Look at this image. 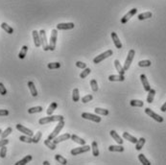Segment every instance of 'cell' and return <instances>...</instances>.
Segmentation results:
<instances>
[{"instance_id":"1","label":"cell","mask_w":166,"mask_h":165,"mask_svg":"<svg viewBox=\"0 0 166 165\" xmlns=\"http://www.w3.org/2000/svg\"><path fill=\"white\" fill-rule=\"evenodd\" d=\"M64 120V116L62 115H48L46 117H42L39 120V125H45V124L51 123V122H59Z\"/></svg>"},{"instance_id":"2","label":"cell","mask_w":166,"mask_h":165,"mask_svg":"<svg viewBox=\"0 0 166 165\" xmlns=\"http://www.w3.org/2000/svg\"><path fill=\"white\" fill-rule=\"evenodd\" d=\"M64 127V121L62 120V121H59V123H58V125L56 126V128L54 129V131H52L51 133L48 135V139L50 140H53L55 137H57L58 135H59V133H61V131L62 130V128Z\"/></svg>"},{"instance_id":"3","label":"cell","mask_w":166,"mask_h":165,"mask_svg":"<svg viewBox=\"0 0 166 165\" xmlns=\"http://www.w3.org/2000/svg\"><path fill=\"white\" fill-rule=\"evenodd\" d=\"M57 37H58V30L53 29L51 31V37L49 40V50L54 51L56 49V43H57Z\"/></svg>"},{"instance_id":"4","label":"cell","mask_w":166,"mask_h":165,"mask_svg":"<svg viewBox=\"0 0 166 165\" xmlns=\"http://www.w3.org/2000/svg\"><path fill=\"white\" fill-rule=\"evenodd\" d=\"M39 37H41V42L42 49L44 51H48L49 50V42L47 41V37H46V32L44 30H41L39 31Z\"/></svg>"},{"instance_id":"5","label":"cell","mask_w":166,"mask_h":165,"mask_svg":"<svg viewBox=\"0 0 166 165\" xmlns=\"http://www.w3.org/2000/svg\"><path fill=\"white\" fill-rule=\"evenodd\" d=\"M90 146L89 145H83L82 147H77V148H74L70 151L72 156H78V154H81L84 153H87V152L90 151Z\"/></svg>"},{"instance_id":"6","label":"cell","mask_w":166,"mask_h":165,"mask_svg":"<svg viewBox=\"0 0 166 165\" xmlns=\"http://www.w3.org/2000/svg\"><path fill=\"white\" fill-rule=\"evenodd\" d=\"M114 54V52H112V50H107L106 52L102 53V54H100L99 56H97V57H95L93 59V62L94 63H100L101 62H103L104 60H106L107 58L110 57V56H112Z\"/></svg>"},{"instance_id":"7","label":"cell","mask_w":166,"mask_h":165,"mask_svg":"<svg viewBox=\"0 0 166 165\" xmlns=\"http://www.w3.org/2000/svg\"><path fill=\"white\" fill-rule=\"evenodd\" d=\"M135 55V51L134 49L130 50L129 53H128V57H127V59H126V60H125L124 66H123V67H124L125 71L128 70L130 68L131 64H132V62H133V60H134Z\"/></svg>"},{"instance_id":"8","label":"cell","mask_w":166,"mask_h":165,"mask_svg":"<svg viewBox=\"0 0 166 165\" xmlns=\"http://www.w3.org/2000/svg\"><path fill=\"white\" fill-rule=\"evenodd\" d=\"M145 113L148 114V115L150 116V117H152L154 120H156L157 122H158V123H161V122H163V117H161L160 115H158V114H157L156 112H154L151 108H145Z\"/></svg>"},{"instance_id":"9","label":"cell","mask_w":166,"mask_h":165,"mask_svg":"<svg viewBox=\"0 0 166 165\" xmlns=\"http://www.w3.org/2000/svg\"><path fill=\"white\" fill-rule=\"evenodd\" d=\"M82 117L84 119H87V120H91L93 122H96V123L101 122V117H99V116L96 115V114H92V113H89V112H83Z\"/></svg>"},{"instance_id":"10","label":"cell","mask_w":166,"mask_h":165,"mask_svg":"<svg viewBox=\"0 0 166 165\" xmlns=\"http://www.w3.org/2000/svg\"><path fill=\"white\" fill-rule=\"evenodd\" d=\"M136 12H137V9H136V8H134V9L130 10V11L128 12L127 14H126L125 16L121 18V23H122V24L127 23V22L129 21V20H130L131 18H132V17L134 16L135 14H136Z\"/></svg>"},{"instance_id":"11","label":"cell","mask_w":166,"mask_h":165,"mask_svg":"<svg viewBox=\"0 0 166 165\" xmlns=\"http://www.w3.org/2000/svg\"><path fill=\"white\" fill-rule=\"evenodd\" d=\"M16 129L19 131H20V133L26 134V135H29V136H33V135H34V133H33V131H31L28 128H26V127H24L23 125H20V124H17V125H16Z\"/></svg>"},{"instance_id":"12","label":"cell","mask_w":166,"mask_h":165,"mask_svg":"<svg viewBox=\"0 0 166 165\" xmlns=\"http://www.w3.org/2000/svg\"><path fill=\"white\" fill-rule=\"evenodd\" d=\"M69 138H71V135L67 133L62 134V135H59V136H57V137H55L54 139H53V142H54L55 144H58V143H61V142H62V141L68 140Z\"/></svg>"},{"instance_id":"13","label":"cell","mask_w":166,"mask_h":165,"mask_svg":"<svg viewBox=\"0 0 166 165\" xmlns=\"http://www.w3.org/2000/svg\"><path fill=\"white\" fill-rule=\"evenodd\" d=\"M33 35V39H34V43L36 47L41 46V37H39V32H37V30H34L32 32Z\"/></svg>"},{"instance_id":"14","label":"cell","mask_w":166,"mask_h":165,"mask_svg":"<svg viewBox=\"0 0 166 165\" xmlns=\"http://www.w3.org/2000/svg\"><path fill=\"white\" fill-rule=\"evenodd\" d=\"M75 27L73 22H68V23H59L57 25V30H71Z\"/></svg>"},{"instance_id":"15","label":"cell","mask_w":166,"mask_h":165,"mask_svg":"<svg viewBox=\"0 0 166 165\" xmlns=\"http://www.w3.org/2000/svg\"><path fill=\"white\" fill-rule=\"evenodd\" d=\"M112 40H114V43L115 45V47H116L117 49H121V48H122V43H121L119 37H118V35H117V34L115 32L112 33Z\"/></svg>"},{"instance_id":"16","label":"cell","mask_w":166,"mask_h":165,"mask_svg":"<svg viewBox=\"0 0 166 165\" xmlns=\"http://www.w3.org/2000/svg\"><path fill=\"white\" fill-rule=\"evenodd\" d=\"M140 80H141V83H142L143 87H144L145 91H149L151 89V87H150L149 82H148V80H147V77H146V75L145 74L140 75Z\"/></svg>"},{"instance_id":"17","label":"cell","mask_w":166,"mask_h":165,"mask_svg":"<svg viewBox=\"0 0 166 165\" xmlns=\"http://www.w3.org/2000/svg\"><path fill=\"white\" fill-rule=\"evenodd\" d=\"M125 80L124 75H110L109 76V81L110 82H123Z\"/></svg>"},{"instance_id":"18","label":"cell","mask_w":166,"mask_h":165,"mask_svg":"<svg viewBox=\"0 0 166 165\" xmlns=\"http://www.w3.org/2000/svg\"><path fill=\"white\" fill-rule=\"evenodd\" d=\"M110 135H112V137L114 138V140L116 141L118 144H121V145H122V144H123V141H124V140H123L122 137L116 133V131H115L114 130H112V131H110Z\"/></svg>"},{"instance_id":"19","label":"cell","mask_w":166,"mask_h":165,"mask_svg":"<svg viewBox=\"0 0 166 165\" xmlns=\"http://www.w3.org/2000/svg\"><path fill=\"white\" fill-rule=\"evenodd\" d=\"M123 138L126 139V140L130 141L131 143H134V144H136L137 142V138H135V136L131 135L129 133H127V131H125V133H123Z\"/></svg>"},{"instance_id":"20","label":"cell","mask_w":166,"mask_h":165,"mask_svg":"<svg viewBox=\"0 0 166 165\" xmlns=\"http://www.w3.org/2000/svg\"><path fill=\"white\" fill-rule=\"evenodd\" d=\"M28 87H29L30 92H31L33 97H37V90L36 87H35V83L33 82H28Z\"/></svg>"},{"instance_id":"21","label":"cell","mask_w":166,"mask_h":165,"mask_svg":"<svg viewBox=\"0 0 166 165\" xmlns=\"http://www.w3.org/2000/svg\"><path fill=\"white\" fill-rule=\"evenodd\" d=\"M109 150L110 152H119V153H121V152H124V147L121 144H119V145H110L109 147Z\"/></svg>"},{"instance_id":"22","label":"cell","mask_w":166,"mask_h":165,"mask_svg":"<svg viewBox=\"0 0 166 165\" xmlns=\"http://www.w3.org/2000/svg\"><path fill=\"white\" fill-rule=\"evenodd\" d=\"M33 159V157L31 154H28V156H26L25 157H23V158L21 159V160H19V161H17L16 165H25V164H27L28 162H30Z\"/></svg>"},{"instance_id":"23","label":"cell","mask_w":166,"mask_h":165,"mask_svg":"<svg viewBox=\"0 0 166 165\" xmlns=\"http://www.w3.org/2000/svg\"><path fill=\"white\" fill-rule=\"evenodd\" d=\"M114 65H115V68H116V70L118 71V73L121 75H124L125 73V69L124 67L122 66L121 64H120V62L118 60H114Z\"/></svg>"},{"instance_id":"24","label":"cell","mask_w":166,"mask_h":165,"mask_svg":"<svg viewBox=\"0 0 166 165\" xmlns=\"http://www.w3.org/2000/svg\"><path fill=\"white\" fill-rule=\"evenodd\" d=\"M153 16V14L151 12H142V14H138L137 18L139 20H144V19H148L151 18Z\"/></svg>"},{"instance_id":"25","label":"cell","mask_w":166,"mask_h":165,"mask_svg":"<svg viewBox=\"0 0 166 165\" xmlns=\"http://www.w3.org/2000/svg\"><path fill=\"white\" fill-rule=\"evenodd\" d=\"M71 139L74 142H76V143L80 144V145H85V140H84V139L81 138V137H79V136L76 135V134H72Z\"/></svg>"},{"instance_id":"26","label":"cell","mask_w":166,"mask_h":165,"mask_svg":"<svg viewBox=\"0 0 166 165\" xmlns=\"http://www.w3.org/2000/svg\"><path fill=\"white\" fill-rule=\"evenodd\" d=\"M57 106H58V104L56 102H53V103L50 104V106H48V108H47V111H46L47 114H48V115H52L53 112L56 110Z\"/></svg>"},{"instance_id":"27","label":"cell","mask_w":166,"mask_h":165,"mask_svg":"<svg viewBox=\"0 0 166 165\" xmlns=\"http://www.w3.org/2000/svg\"><path fill=\"white\" fill-rule=\"evenodd\" d=\"M145 142H146V139H145L144 137H140V138L137 140V142H136V145H135V149H136L137 151H140V150H141V149L143 148V146H144Z\"/></svg>"},{"instance_id":"28","label":"cell","mask_w":166,"mask_h":165,"mask_svg":"<svg viewBox=\"0 0 166 165\" xmlns=\"http://www.w3.org/2000/svg\"><path fill=\"white\" fill-rule=\"evenodd\" d=\"M148 96H147V102L151 104V103H153V101H154V98H155V95H156V90L155 89H151L148 91Z\"/></svg>"},{"instance_id":"29","label":"cell","mask_w":166,"mask_h":165,"mask_svg":"<svg viewBox=\"0 0 166 165\" xmlns=\"http://www.w3.org/2000/svg\"><path fill=\"white\" fill-rule=\"evenodd\" d=\"M91 150H92V154H93L94 156H99V148H98V144H97L96 141L92 142Z\"/></svg>"},{"instance_id":"30","label":"cell","mask_w":166,"mask_h":165,"mask_svg":"<svg viewBox=\"0 0 166 165\" xmlns=\"http://www.w3.org/2000/svg\"><path fill=\"white\" fill-rule=\"evenodd\" d=\"M1 28L2 29L4 30L5 32H7L8 33V34H12V33H14V29H12V28L10 26V25H8L6 23V22H3V23H1Z\"/></svg>"},{"instance_id":"31","label":"cell","mask_w":166,"mask_h":165,"mask_svg":"<svg viewBox=\"0 0 166 165\" xmlns=\"http://www.w3.org/2000/svg\"><path fill=\"white\" fill-rule=\"evenodd\" d=\"M44 145L46 146V147H48V148H49L50 150H55V149L57 148V147H56L57 144H55L54 142L51 141V140H50V139H48V138L45 139V140H44Z\"/></svg>"},{"instance_id":"32","label":"cell","mask_w":166,"mask_h":165,"mask_svg":"<svg viewBox=\"0 0 166 165\" xmlns=\"http://www.w3.org/2000/svg\"><path fill=\"white\" fill-rule=\"evenodd\" d=\"M42 106H33V108H30L28 110V113L33 114V113H37V112H41L42 111Z\"/></svg>"},{"instance_id":"33","label":"cell","mask_w":166,"mask_h":165,"mask_svg":"<svg viewBox=\"0 0 166 165\" xmlns=\"http://www.w3.org/2000/svg\"><path fill=\"white\" fill-rule=\"evenodd\" d=\"M27 51H28V46H26V45H24V46H22L20 52H19L18 54V58L21 60H23L25 58V56H26L27 54Z\"/></svg>"},{"instance_id":"34","label":"cell","mask_w":166,"mask_h":165,"mask_svg":"<svg viewBox=\"0 0 166 165\" xmlns=\"http://www.w3.org/2000/svg\"><path fill=\"white\" fill-rule=\"evenodd\" d=\"M138 159H139V161L141 162L143 165H151V162L146 158V156L143 154H138Z\"/></svg>"},{"instance_id":"35","label":"cell","mask_w":166,"mask_h":165,"mask_svg":"<svg viewBox=\"0 0 166 165\" xmlns=\"http://www.w3.org/2000/svg\"><path fill=\"white\" fill-rule=\"evenodd\" d=\"M55 159L61 164H64V165L67 164V159L62 156H61V154H56V156H55Z\"/></svg>"},{"instance_id":"36","label":"cell","mask_w":166,"mask_h":165,"mask_svg":"<svg viewBox=\"0 0 166 165\" xmlns=\"http://www.w3.org/2000/svg\"><path fill=\"white\" fill-rule=\"evenodd\" d=\"M95 113L98 114V115H108L109 114V110H105V108H96L94 110Z\"/></svg>"},{"instance_id":"37","label":"cell","mask_w":166,"mask_h":165,"mask_svg":"<svg viewBox=\"0 0 166 165\" xmlns=\"http://www.w3.org/2000/svg\"><path fill=\"white\" fill-rule=\"evenodd\" d=\"M19 140L22 141V142H25V143H32L33 142V137L32 136H29V135H21L19 136Z\"/></svg>"},{"instance_id":"38","label":"cell","mask_w":166,"mask_h":165,"mask_svg":"<svg viewBox=\"0 0 166 165\" xmlns=\"http://www.w3.org/2000/svg\"><path fill=\"white\" fill-rule=\"evenodd\" d=\"M72 99L74 102H78L80 100V94H79V89L78 88H74L72 92Z\"/></svg>"},{"instance_id":"39","label":"cell","mask_w":166,"mask_h":165,"mask_svg":"<svg viewBox=\"0 0 166 165\" xmlns=\"http://www.w3.org/2000/svg\"><path fill=\"white\" fill-rule=\"evenodd\" d=\"M130 104L132 106H137V108H142L143 105H144V103L141 100H132Z\"/></svg>"},{"instance_id":"40","label":"cell","mask_w":166,"mask_h":165,"mask_svg":"<svg viewBox=\"0 0 166 165\" xmlns=\"http://www.w3.org/2000/svg\"><path fill=\"white\" fill-rule=\"evenodd\" d=\"M151 64H152V62H151V60H140V62H138V66L139 67H149L151 66Z\"/></svg>"},{"instance_id":"41","label":"cell","mask_w":166,"mask_h":165,"mask_svg":"<svg viewBox=\"0 0 166 165\" xmlns=\"http://www.w3.org/2000/svg\"><path fill=\"white\" fill-rule=\"evenodd\" d=\"M90 87H91V89L93 90L94 92L98 91V88H99V87H98V83H97V81L96 80L92 79V80L90 81Z\"/></svg>"},{"instance_id":"42","label":"cell","mask_w":166,"mask_h":165,"mask_svg":"<svg viewBox=\"0 0 166 165\" xmlns=\"http://www.w3.org/2000/svg\"><path fill=\"white\" fill-rule=\"evenodd\" d=\"M12 129L11 128V127H8L6 130L1 133V138H6L7 136L9 135V134L12 133Z\"/></svg>"},{"instance_id":"43","label":"cell","mask_w":166,"mask_h":165,"mask_svg":"<svg viewBox=\"0 0 166 165\" xmlns=\"http://www.w3.org/2000/svg\"><path fill=\"white\" fill-rule=\"evenodd\" d=\"M90 72H91V69L90 68H87V67H85V69H84V71L80 74V78L81 79H85V77H87L89 74H90Z\"/></svg>"},{"instance_id":"44","label":"cell","mask_w":166,"mask_h":165,"mask_svg":"<svg viewBox=\"0 0 166 165\" xmlns=\"http://www.w3.org/2000/svg\"><path fill=\"white\" fill-rule=\"evenodd\" d=\"M41 136H42V133H41V131H37L35 135H33V143H39V141L41 140Z\"/></svg>"},{"instance_id":"45","label":"cell","mask_w":166,"mask_h":165,"mask_svg":"<svg viewBox=\"0 0 166 165\" xmlns=\"http://www.w3.org/2000/svg\"><path fill=\"white\" fill-rule=\"evenodd\" d=\"M47 67L49 69H58V68L61 67V63L60 62H50L47 64Z\"/></svg>"},{"instance_id":"46","label":"cell","mask_w":166,"mask_h":165,"mask_svg":"<svg viewBox=\"0 0 166 165\" xmlns=\"http://www.w3.org/2000/svg\"><path fill=\"white\" fill-rule=\"evenodd\" d=\"M93 99V96L91 94H89V95H85L84 97L82 98V102L83 103H87V102H90V101Z\"/></svg>"},{"instance_id":"47","label":"cell","mask_w":166,"mask_h":165,"mask_svg":"<svg viewBox=\"0 0 166 165\" xmlns=\"http://www.w3.org/2000/svg\"><path fill=\"white\" fill-rule=\"evenodd\" d=\"M6 154H7V147L6 146L1 147V150H0V157L4 158L6 156Z\"/></svg>"},{"instance_id":"48","label":"cell","mask_w":166,"mask_h":165,"mask_svg":"<svg viewBox=\"0 0 166 165\" xmlns=\"http://www.w3.org/2000/svg\"><path fill=\"white\" fill-rule=\"evenodd\" d=\"M0 94H1L2 96L7 94V89H6V87H4V85L2 83H0Z\"/></svg>"},{"instance_id":"49","label":"cell","mask_w":166,"mask_h":165,"mask_svg":"<svg viewBox=\"0 0 166 165\" xmlns=\"http://www.w3.org/2000/svg\"><path fill=\"white\" fill-rule=\"evenodd\" d=\"M76 66L78 68H81V69H85V68L87 67V64H85V62H76Z\"/></svg>"},{"instance_id":"50","label":"cell","mask_w":166,"mask_h":165,"mask_svg":"<svg viewBox=\"0 0 166 165\" xmlns=\"http://www.w3.org/2000/svg\"><path fill=\"white\" fill-rule=\"evenodd\" d=\"M8 143H9V140H8V139L2 138L1 140H0V148H1V147H3V146H6Z\"/></svg>"},{"instance_id":"51","label":"cell","mask_w":166,"mask_h":165,"mask_svg":"<svg viewBox=\"0 0 166 165\" xmlns=\"http://www.w3.org/2000/svg\"><path fill=\"white\" fill-rule=\"evenodd\" d=\"M9 114V110H0V116H7Z\"/></svg>"},{"instance_id":"52","label":"cell","mask_w":166,"mask_h":165,"mask_svg":"<svg viewBox=\"0 0 166 165\" xmlns=\"http://www.w3.org/2000/svg\"><path fill=\"white\" fill-rule=\"evenodd\" d=\"M160 110L163 111V112H165V111H166V102L161 106V108H160Z\"/></svg>"},{"instance_id":"53","label":"cell","mask_w":166,"mask_h":165,"mask_svg":"<svg viewBox=\"0 0 166 165\" xmlns=\"http://www.w3.org/2000/svg\"><path fill=\"white\" fill-rule=\"evenodd\" d=\"M49 164H50V163H49L48 161H46V160L43 161V165H49Z\"/></svg>"},{"instance_id":"54","label":"cell","mask_w":166,"mask_h":165,"mask_svg":"<svg viewBox=\"0 0 166 165\" xmlns=\"http://www.w3.org/2000/svg\"><path fill=\"white\" fill-rule=\"evenodd\" d=\"M1 133H2V131H1V129H0V134H1Z\"/></svg>"}]
</instances>
